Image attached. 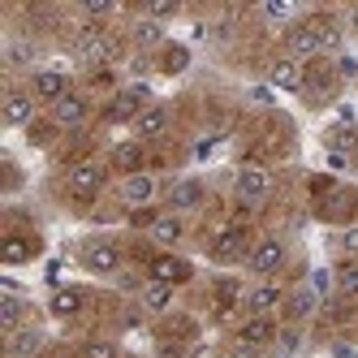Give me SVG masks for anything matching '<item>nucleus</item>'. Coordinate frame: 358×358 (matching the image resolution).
Here are the masks:
<instances>
[{"instance_id":"obj_10","label":"nucleus","mask_w":358,"mask_h":358,"mask_svg":"<svg viewBox=\"0 0 358 358\" xmlns=\"http://www.w3.org/2000/svg\"><path fill=\"white\" fill-rule=\"evenodd\" d=\"M78 57H83L87 65H99V61H108V57H113V39H108L104 31L87 27V31L78 35Z\"/></svg>"},{"instance_id":"obj_1","label":"nucleus","mask_w":358,"mask_h":358,"mask_svg":"<svg viewBox=\"0 0 358 358\" xmlns=\"http://www.w3.org/2000/svg\"><path fill=\"white\" fill-rule=\"evenodd\" d=\"M337 43H341V31L332 27V22H302V27H294L285 35V48H289L294 61L320 57V52H328V48H337Z\"/></svg>"},{"instance_id":"obj_5","label":"nucleus","mask_w":358,"mask_h":358,"mask_svg":"<svg viewBox=\"0 0 358 358\" xmlns=\"http://www.w3.org/2000/svg\"><path fill=\"white\" fill-rule=\"evenodd\" d=\"M31 95L43 99V104H57V99L69 95V78H65L61 69H39V73H35V83H31Z\"/></svg>"},{"instance_id":"obj_22","label":"nucleus","mask_w":358,"mask_h":358,"mask_svg":"<svg viewBox=\"0 0 358 358\" xmlns=\"http://www.w3.org/2000/svg\"><path fill=\"white\" fill-rule=\"evenodd\" d=\"M315 306H320V298H315L311 289H294V294L285 298V320L302 324V320H311V315H315Z\"/></svg>"},{"instance_id":"obj_37","label":"nucleus","mask_w":358,"mask_h":358,"mask_svg":"<svg viewBox=\"0 0 358 358\" xmlns=\"http://www.w3.org/2000/svg\"><path fill=\"white\" fill-rule=\"evenodd\" d=\"M130 220H134V224H147V229H151V224H156L160 216L151 212V208H134V212H130Z\"/></svg>"},{"instance_id":"obj_32","label":"nucleus","mask_w":358,"mask_h":358,"mask_svg":"<svg viewBox=\"0 0 358 358\" xmlns=\"http://www.w3.org/2000/svg\"><path fill=\"white\" fill-rule=\"evenodd\" d=\"M121 350L113 345V341H87L83 345V358H117Z\"/></svg>"},{"instance_id":"obj_21","label":"nucleus","mask_w":358,"mask_h":358,"mask_svg":"<svg viewBox=\"0 0 358 358\" xmlns=\"http://www.w3.org/2000/svg\"><path fill=\"white\" fill-rule=\"evenodd\" d=\"M302 65L294 61V57H280L276 65H272V87H280V91H302Z\"/></svg>"},{"instance_id":"obj_28","label":"nucleus","mask_w":358,"mask_h":358,"mask_svg":"<svg viewBox=\"0 0 358 358\" xmlns=\"http://www.w3.org/2000/svg\"><path fill=\"white\" fill-rule=\"evenodd\" d=\"M31 242L27 238H5V246H0V259H5V264H27L31 259Z\"/></svg>"},{"instance_id":"obj_14","label":"nucleus","mask_w":358,"mask_h":358,"mask_svg":"<svg viewBox=\"0 0 358 358\" xmlns=\"http://www.w3.org/2000/svg\"><path fill=\"white\" fill-rule=\"evenodd\" d=\"M164 130H169V108L164 104H147L138 113V121H134V134L138 138H160Z\"/></svg>"},{"instance_id":"obj_27","label":"nucleus","mask_w":358,"mask_h":358,"mask_svg":"<svg viewBox=\"0 0 358 358\" xmlns=\"http://www.w3.org/2000/svg\"><path fill=\"white\" fill-rule=\"evenodd\" d=\"M0 324H5V332L22 328V298H17V294H5V298H0Z\"/></svg>"},{"instance_id":"obj_19","label":"nucleus","mask_w":358,"mask_h":358,"mask_svg":"<svg viewBox=\"0 0 358 358\" xmlns=\"http://www.w3.org/2000/svg\"><path fill=\"white\" fill-rule=\"evenodd\" d=\"M43 345V332L39 328H13L9 332V358H35Z\"/></svg>"},{"instance_id":"obj_29","label":"nucleus","mask_w":358,"mask_h":358,"mask_svg":"<svg viewBox=\"0 0 358 358\" xmlns=\"http://www.w3.org/2000/svg\"><path fill=\"white\" fill-rule=\"evenodd\" d=\"M337 289H341V298H358V259H345V264H341Z\"/></svg>"},{"instance_id":"obj_34","label":"nucleus","mask_w":358,"mask_h":358,"mask_svg":"<svg viewBox=\"0 0 358 358\" xmlns=\"http://www.w3.org/2000/svg\"><path fill=\"white\" fill-rule=\"evenodd\" d=\"M345 255H350V259H358V224L354 229H345V234H341V242H337Z\"/></svg>"},{"instance_id":"obj_20","label":"nucleus","mask_w":358,"mask_h":358,"mask_svg":"<svg viewBox=\"0 0 358 358\" xmlns=\"http://www.w3.org/2000/svg\"><path fill=\"white\" fill-rule=\"evenodd\" d=\"M320 208H324V216H328V220H350V212L358 208V199H354L350 190H341V186H332V190L324 194Z\"/></svg>"},{"instance_id":"obj_39","label":"nucleus","mask_w":358,"mask_h":358,"mask_svg":"<svg viewBox=\"0 0 358 358\" xmlns=\"http://www.w3.org/2000/svg\"><path fill=\"white\" fill-rule=\"evenodd\" d=\"M216 294H220V302H234V298H238V280H220Z\"/></svg>"},{"instance_id":"obj_17","label":"nucleus","mask_w":358,"mask_h":358,"mask_svg":"<svg viewBox=\"0 0 358 358\" xmlns=\"http://www.w3.org/2000/svg\"><path fill=\"white\" fill-rule=\"evenodd\" d=\"M272 337H276V324L264 320V315H250V320L242 324V332H238V345H255V350H259V345H268Z\"/></svg>"},{"instance_id":"obj_8","label":"nucleus","mask_w":358,"mask_h":358,"mask_svg":"<svg viewBox=\"0 0 358 358\" xmlns=\"http://www.w3.org/2000/svg\"><path fill=\"white\" fill-rule=\"evenodd\" d=\"M151 280H160V285H182V280H190V264L186 259H173V255H156V259L147 264Z\"/></svg>"},{"instance_id":"obj_2","label":"nucleus","mask_w":358,"mask_h":358,"mask_svg":"<svg viewBox=\"0 0 358 358\" xmlns=\"http://www.w3.org/2000/svg\"><path fill=\"white\" fill-rule=\"evenodd\" d=\"M280 264H285V246H280L276 238H264V242H255L250 255H246V268L255 276H272Z\"/></svg>"},{"instance_id":"obj_26","label":"nucleus","mask_w":358,"mask_h":358,"mask_svg":"<svg viewBox=\"0 0 358 358\" xmlns=\"http://www.w3.org/2000/svg\"><path fill=\"white\" fill-rule=\"evenodd\" d=\"M151 242H160V246L182 242V220H177V216H160L156 224H151Z\"/></svg>"},{"instance_id":"obj_41","label":"nucleus","mask_w":358,"mask_h":358,"mask_svg":"<svg viewBox=\"0 0 358 358\" xmlns=\"http://www.w3.org/2000/svg\"><path fill=\"white\" fill-rule=\"evenodd\" d=\"M229 358H259V350H255V345H234Z\"/></svg>"},{"instance_id":"obj_40","label":"nucleus","mask_w":358,"mask_h":358,"mask_svg":"<svg viewBox=\"0 0 358 358\" xmlns=\"http://www.w3.org/2000/svg\"><path fill=\"white\" fill-rule=\"evenodd\" d=\"M177 5H164V0H160V5H147V13H151V22H156V17H169Z\"/></svg>"},{"instance_id":"obj_35","label":"nucleus","mask_w":358,"mask_h":358,"mask_svg":"<svg viewBox=\"0 0 358 358\" xmlns=\"http://www.w3.org/2000/svg\"><path fill=\"white\" fill-rule=\"evenodd\" d=\"M83 9H87V17H108L113 13V0H87Z\"/></svg>"},{"instance_id":"obj_43","label":"nucleus","mask_w":358,"mask_h":358,"mask_svg":"<svg viewBox=\"0 0 358 358\" xmlns=\"http://www.w3.org/2000/svg\"><path fill=\"white\" fill-rule=\"evenodd\" d=\"M345 22H350V31H354V35H358V5H354V9H350V13H345Z\"/></svg>"},{"instance_id":"obj_25","label":"nucleus","mask_w":358,"mask_h":358,"mask_svg":"<svg viewBox=\"0 0 358 358\" xmlns=\"http://www.w3.org/2000/svg\"><path fill=\"white\" fill-rule=\"evenodd\" d=\"M143 306H147V311H169V306H173V285L147 280V285H143Z\"/></svg>"},{"instance_id":"obj_33","label":"nucleus","mask_w":358,"mask_h":358,"mask_svg":"<svg viewBox=\"0 0 358 358\" xmlns=\"http://www.w3.org/2000/svg\"><path fill=\"white\" fill-rule=\"evenodd\" d=\"M186 61H190L186 48H173V52L164 57V69H169V73H182V69H186Z\"/></svg>"},{"instance_id":"obj_16","label":"nucleus","mask_w":358,"mask_h":358,"mask_svg":"<svg viewBox=\"0 0 358 358\" xmlns=\"http://www.w3.org/2000/svg\"><path fill=\"white\" fill-rule=\"evenodd\" d=\"M280 302H285V294H280L276 285H255V289L246 294V311H250V315H264V320H268V315L276 311Z\"/></svg>"},{"instance_id":"obj_18","label":"nucleus","mask_w":358,"mask_h":358,"mask_svg":"<svg viewBox=\"0 0 358 358\" xmlns=\"http://www.w3.org/2000/svg\"><path fill=\"white\" fill-rule=\"evenodd\" d=\"M35 121V95H22V91H13L9 99H5V125H31Z\"/></svg>"},{"instance_id":"obj_6","label":"nucleus","mask_w":358,"mask_h":358,"mask_svg":"<svg viewBox=\"0 0 358 358\" xmlns=\"http://www.w3.org/2000/svg\"><path fill=\"white\" fill-rule=\"evenodd\" d=\"M87 121V99L83 95H65V99H57V104H52V125H57V130H78V125Z\"/></svg>"},{"instance_id":"obj_4","label":"nucleus","mask_w":358,"mask_h":358,"mask_svg":"<svg viewBox=\"0 0 358 358\" xmlns=\"http://www.w3.org/2000/svg\"><path fill=\"white\" fill-rule=\"evenodd\" d=\"M65 182H69V194H73V199H95L99 190H104V169L91 164V160H87V164H73Z\"/></svg>"},{"instance_id":"obj_23","label":"nucleus","mask_w":358,"mask_h":358,"mask_svg":"<svg viewBox=\"0 0 358 358\" xmlns=\"http://www.w3.org/2000/svg\"><path fill=\"white\" fill-rule=\"evenodd\" d=\"M83 302H87L83 289H57L52 302H48V311H52L57 320H69V315H78V311H83Z\"/></svg>"},{"instance_id":"obj_42","label":"nucleus","mask_w":358,"mask_h":358,"mask_svg":"<svg viewBox=\"0 0 358 358\" xmlns=\"http://www.w3.org/2000/svg\"><path fill=\"white\" fill-rule=\"evenodd\" d=\"M48 134H52V125H39V130L31 125V143H48Z\"/></svg>"},{"instance_id":"obj_9","label":"nucleus","mask_w":358,"mask_h":358,"mask_svg":"<svg viewBox=\"0 0 358 358\" xmlns=\"http://www.w3.org/2000/svg\"><path fill=\"white\" fill-rule=\"evenodd\" d=\"M143 99H147V91H143V87L117 91V95H113V104H108V121H138V113L147 108Z\"/></svg>"},{"instance_id":"obj_12","label":"nucleus","mask_w":358,"mask_h":358,"mask_svg":"<svg viewBox=\"0 0 358 358\" xmlns=\"http://www.w3.org/2000/svg\"><path fill=\"white\" fill-rule=\"evenodd\" d=\"M83 264H87L91 272H117L121 250H117L113 242H87V246H83Z\"/></svg>"},{"instance_id":"obj_31","label":"nucleus","mask_w":358,"mask_h":358,"mask_svg":"<svg viewBox=\"0 0 358 358\" xmlns=\"http://www.w3.org/2000/svg\"><path fill=\"white\" fill-rule=\"evenodd\" d=\"M306 289H311L315 298H328L332 289H337V285H332V272H328V268H320V272H311V285H306Z\"/></svg>"},{"instance_id":"obj_38","label":"nucleus","mask_w":358,"mask_h":358,"mask_svg":"<svg viewBox=\"0 0 358 358\" xmlns=\"http://www.w3.org/2000/svg\"><path fill=\"white\" fill-rule=\"evenodd\" d=\"M289 13H294L289 5H268V9H264V17H268V22H285Z\"/></svg>"},{"instance_id":"obj_11","label":"nucleus","mask_w":358,"mask_h":358,"mask_svg":"<svg viewBox=\"0 0 358 358\" xmlns=\"http://www.w3.org/2000/svg\"><path fill=\"white\" fill-rule=\"evenodd\" d=\"M121 199L130 203V208H147V203L156 199V177H151V173L125 177V182H121Z\"/></svg>"},{"instance_id":"obj_36","label":"nucleus","mask_w":358,"mask_h":358,"mask_svg":"<svg viewBox=\"0 0 358 358\" xmlns=\"http://www.w3.org/2000/svg\"><path fill=\"white\" fill-rule=\"evenodd\" d=\"M332 69H337V78H354V73H358V61H354V57H341Z\"/></svg>"},{"instance_id":"obj_24","label":"nucleus","mask_w":358,"mask_h":358,"mask_svg":"<svg viewBox=\"0 0 358 358\" xmlns=\"http://www.w3.org/2000/svg\"><path fill=\"white\" fill-rule=\"evenodd\" d=\"M113 169H121V173H138L143 169V143H117L113 147Z\"/></svg>"},{"instance_id":"obj_30","label":"nucleus","mask_w":358,"mask_h":358,"mask_svg":"<svg viewBox=\"0 0 358 358\" xmlns=\"http://www.w3.org/2000/svg\"><path fill=\"white\" fill-rule=\"evenodd\" d=\"M164 39V31H160V22H151V17H143L138 27H134V43L138 48H156Z\"/></svg>"},{"instance_id":"obj_7","label":"nucleus","mask_w":358,"mask_h":358,"mask_svg":"<svg viewBox=\"0 0 358 358\" xmlns=\"http://www.w3.org/2000/svg\"><path fill=\"white\" fill-rule=\"evenodd\" d=\"M242 255H250V246H246V234H242V229H220V234H216V242H212V259H220V264H234V259H242Z\"/></svg>"},{"instance_id":"obj_15","label":"nucleus","mask_w":358,"mask_h":358,"mask_svg":"<svg viewBox=\"0 0 358 358\" xmlns=\"http://www.w3.org/2000/svg\"><path fill=\"white\" fill-rule=\"evenodd\" d=\"M332 87H337V69H328V65H311V69H306L302 91L311 95V99H328Z\"/></svg>"},{"instance_id":"obj_13","label":"nucleus","mask_w":358,"mask_h":358,"mask_svg":"<svg viewBox=\"0 0 358 358\" xmlns=\"http://www.w3.org/2000/svg\"><path fill=\"white\" fill-rule=\"evenodd\" d=\"M199 203H203V182H194V177L173 182V190H169V208L173 212H194Z\"/></svg>"},{"instance_id":"obj_3","label":"nucleus","mask_w":358,"mask_h":358,"mask_svg":"<svg viewBox=\"0 0 358 358\" xmlns=\"http://www.w3.org/2000/svg\"><path fill=\"white\" fill-rule=\"evenodd\" d=\"M234 190H238V199H242V203H250V208H259V203L268 199V190H272V177H268L264 169H255V164H246V169L238 173V182H234Z\"/></svg>"}]
</instances>
